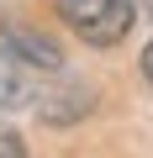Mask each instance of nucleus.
Listing matches in <instances>:
<instances>
[{
    "label": "nucleus",
    "mask_w": 153,
    "mask_h": 158,
    "mask_svg": "<svg viewBox=\"0 0 153 158\" xmlns=\"http://www.w3.org/2000/svg\"><path fill=\"white\" fill-rule=\"evenodd\" d=\"M6 42L32 63V69H42V74H58L63 69V48H58V37L53 32H42V27H27V21H6Z\"/></svg>",
    "instance_id": "obj_2"
},
{
    "label": "nucleus",
    "mask_w": 153,
    "mask_h": 158,
    "mask_svg": "<svg viewBox=\"0 0 153 158\" xmlns=\"http://www.w3.org/2000/svg\"><path fill=\"white\" fill-rule=\"evenodd\" d=\"M0 158H27V142L16 132H0Z\"/></svg>",
    "instance_id": "obj_5"
},
{
    "label": "nucleus",
    "mask_w": 153,
    "mask_h": 158,
    "mask_svg": "<svg viewBox=\"0 0 153 158\" xmlns=\"http://www.w3.org/2000/svg\"><path fill=\"white\" fill-rule=\"evenodd\" d=\"M142 79H148V85H153V42L142 48Z\"/></svg>",
    "instance_id": "obj_6"
},
{
    "label": "nucleus",
    "mask_w": 153,
    "mask_h": 158,
    "mask_svg": "<svg viewBox=\"0 0 153 158\" xmlns=\"http://www.w3.org/2000/svg\"><path fill=\"white\" fill-rule=\"evenodd\" d=\"M148 11H153V0H148Z\"/></svg>",
    "instance_id": "obj_7"
},
{
    "label": "nucleus",
    "mask_w": 153,
    "mask_h": 158,
    "mask_svg": "<svg viewBox=\"0 0 153 158\" xmlns=\"http://www.w3.org/2000/svg\"><path fill=\"white\" fill-rule=\"evenodd\" d=\"M58 16L63 27L90 42V48H116L127 32H132V0H58Z\"/></svg>",
    "instance_id": "obj_1"
},
{
    "label": "nucleus",
    "mask_w": 153,
    "mask_h": 158,
    "mask_svg": "<svg viewBox=\"0 0 153 158\" xmlns=\"http://www.w3.org/2000/svg\"><path fill=\"white\" fill-rule=\"evenodd\" d=\"M37 100V79H32V63L11 48L0 42V111H21Z\"/></svg>",
    "instance_id": "obj_3"
},
{
    "label": "nucleus",
    "mask_w": 153,
    "mask_h": 158,
    "mask_svg": "<svg viewBox=\"0 0 153 158\" xmlns=\"http://www.w3.org/2000/svg\"><path fill=\"white\" fill-rule=\"evenodd\" d=\"M90 106H95V90H90V85H58L53 95H37V116H42L48 127L79 121V116H90Z\"/></svg>",
    "instance_id": "obj_4"
}]
</instances>
